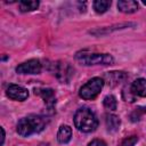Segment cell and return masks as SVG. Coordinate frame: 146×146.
Returning <instances> with one entry per match:
<instances>
[{"label": "cell", "mask_w": 146, "mask_h": 146, "mask_svg": "<svg viewBox=\"0 0 146 146\" xmlns=\"http://www.w3.org/2000/svg\"><path fill=\"white\" fill-rule=\"evenodd\" d=\"M6 94L10 99L19 100V102H23L29 97L27 89L18 84H9V87L6 90Z\"/></svg>", "instance_id": "obj_6"}, {"label": "cell", "mask_w": 146, "mask_h": 146, "mask_svg": "<svg viewBox=\"0 0 146 146\" xmlns=\"http://www.w3.org/2000/svg\"><path fill=\"white\" fill-rule=\"evenodd\" d=\"M48 123V120L44 116L31 114L25 117H22L17 123V132L22 137H29L33 133L42 131Z\"/></svg>", "instance_id": "obj_1"}, {"label": "cell", "mask_w": 146, "mask_h": 146, "mask_svg": "<svg viewBox=\"0 0 146 146\" xmlns=\"http://www.w3.org/2000/svg\"><path fill=\"white\" fill-rule=\"evenodd\" d=\"M104 78H105L106 82H107L110 86L114 87V86L119 84L120 82H122V81L125 79V74H124L123 72L113 71V72H107Z\"/></svg>", "instance_id": "obj_10"}, {"label": "cell", "mask_w": 146, "mask_h": 146, "mask_svg": "<svg viewBox=\"0 0 146 146\" xmlns=\"http://www.w3.org/2000/svg\"><path fill=\"white\" fill-rule=\"evenodd\" d=\"M35 95H39L43 102L47 104V106L49 108H52L56 98H55V94L52 89H47V88H42V89H35Z\"/></svg>", "instance_id": "obj_8"}, {"label": "cell", "mask_w": 146, "mask_h": 146, "mask_svg": "<svg viewBox=\"0 0 146 146\" xmlns=\"http://www.w3.org/2000/svg\"><path fill=\"white\" fill-rule=\"evenodd\" d=\"M74 125L82 132H91L98 127V120L91 110L81 107L74 114Z\"/></svg>", "instance_id": "obj_2"}, {"label": "cell", "mask_w": 146, "mask_h": 146, "mask_svg": "<svg viewBox=\"0 0 146 146\" xmlns=\"http://www.w3.org/2000/svg\"><path fill=\"white\" fill-rule=\"evenodd\" d=\"M41 63L38 59H30L19 64L16 67V72L19 74H39L41 72Z\"/></svg>", "instance_id": "obj_5"}, {"label": "cell", "mask_w": 146, "mask_h": 146, "mask_svg": "<svg viewBox=\"0 0 146 146\" xmlns=\"http://www.w3.org/2000/svg\"><path fill=\"white\" fill-rule=\"evenodd\" d=\"M72 73H73V70L71 68V66H70L67 63L59 62V63L56 64L55 74H56V76L58 78V80L62 81L63 83H64V82H67V81L71 79Z\"/></svg>", "instance_id": "obj_7"}, {"label": "cell", "mask_w": 146, "mask_h": 146, "mask_svg": "<svg viewBox=\"0 0 146 146\" xmlns=\"http://www.w3.org/2000/svg\"><path fill=\"white\" fill-rule=\"evenodd\" d=\"M72 138V129L68 125H62L57 133V139L60 144H67Z\"/></svg>", "instance_id": "obj_12"}, {"label": "cell", "mask_w": 146, "mask_h": 146, "mask_svg": "<svg viewBox=\"0 0 146 146\" xmlns=\"http://www.w3.org/2000/svg\"><path fill=\"white\" fill-rule=\"evenodd\" d=\"M88 146H106V144L102 139H94L91 143H89Z\"/></svg>", "instance_id": "obj_18"}, {"label": "cell", "mask_w": 146, "mask_h": 146, "mask_svg": "<svg viewBox=\"0 0 146 146\" xmlns=\"http://www.w3.org/2000/svg\"><path fill=\"white\" fill-rule=\"evenodd\" d=\"M105 122H106V128L108 131L111 132H114L119 129L120 124H121V121L119 119V116L114 115V114H107L106 115V119H105Z\"/></svg>", "instance_id": "obj_13"}, {"label": "cell", "mask_w": 146, "mask_h": 146, "mask_svg": "<svg viewBox=\"0 0 146 146\" xmlns=\"http://www.w3.org/2000/svg\"><path fill=\"white\" fill-rule=\"evenodd\" d=\"M143 3H144V5H145V6H146V1H145V0H144V1H143Z\"/></svg>", "instance_id": "obj_20"}, {"label": "cell", "mask_w": 146, "mask_h": 146, "mask_svg": "<svg viewBox=\"0 0 146 146\" xmlns=\"http://www.w3.org/2000/svg\"><path fill=\"white\" fill-rule=\"evenodd\" d=\"M117 8L120 11L125 13V14H131L137 11L138 9V3L133 0H121L117 2Z\"/></svg>", "instance_id": "obj_11"}, {"label": "cell", "mask_w": 146, "mask_h": 146, "mask_svg": "<svg viewBox=\"0 0 146 146\" xmlns=\"http://www.w3.org/2000/svg\"><path fill=\"white\" fill-rule=\"evenodd\" d=\"M103 104L104 106L107 108V110H111V111H115L116 107H117V103H116V99L113 95H107L104 100H103Z\"/></svg>", "instance_id": "obj_16"}, {"label": "cell", "mask_w": 146, "mask_h": 146, "mask_svg": "<svg viewBox=\"0 0 146 146\" xmlns=\"http://www.w3.org/2000/svg\"><path fill=\"white\" fill-rule=\"evenodd\" d=\"M103 87H104V80L102 78H92L80 88L79 95L81 98L86 100H90L98 96Z\"/></svg>", "instance_id": "obj_4"}, {"label": "cell", "mask_w": 146, "mask_h": 146, "mask_svg": "<svg viewBox=\"0 0 146 146\" xmlns=\"http://www.w3.org/2000/svg\"><path fill=\"white\" fill-rule=\"evenodd\" d=\"M75 59L82 65H108L114 62L110 54L80 51L75 55Z\"/></svg>", "instance_id": "obj_3"}, {"label": "cell", "mask_w": 146, "mask_h": 146, "mask_svg": "<svg viewBox=\"0 0 146 146\" xmlns=\"http://www.w3.org/2000/svg\"><path fill=\"white\" fill-rule=\"evenodd\" d=\"M18 6H19V10L23 13L32 11L39 7V1H21Z\"/></svg>", "instance_id": "obj_15"}, {"label": "cell", "mask_w": 146, "mask_h": 146, "mask_svg": "<svg viewBox=\"0 0 146 146\" xmlns=\"http://www.w3.org/2000/svg\"><path fill=\"white\" fill-rule=\"evenodd\" d=\"M110 6H111V1L108 0H96L94 2V9L98 14L105 13L110 8Z\"/></svg>", "instance_id": "obj_14"}, {"label": "cell", "mask_w": 146, "mask_h": 146, "mask_svg": "<svg viewBox=\"0 0 146 146\" xmlns=\"http://www.w3.org/2000/svg\"><path fill=\"white\" fill-rule=\"evenodd\" d=\"M0 130H1V146H2L3 141H5V130H3V128H1Z\"/></svg>", "instance_id": "obj_19"}, {"label": "cell", "mask_w": 146, "mask_h": 146, "mask_svg": "<svg viewBox=\"0 0 146 146\" xmlns=\"http://www.w3.org/2000/svg\"><path fill=\"white\" fill-rule=\"evenodd\" d=\"M132 94L135 96H139V97H146V79H137L132 82L131 87H130Z\"/></svg>", "instance_id": "obj_9"}, {"label": "cell", "mask_w": 146, "mask_h": 146, "mask_svg": "<svg viewBox=\"0 0 146 146\" xmlns=\"http://www.w3.org/2000/svg\"><path fill=\"white\" fill-rule=\"evenodd\" d=\"M138 140V137L137 136H131V137H128L125 138L119 146H133Z\"/></svg>", "instance_id": "obj_17"}]
</instances>
